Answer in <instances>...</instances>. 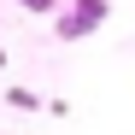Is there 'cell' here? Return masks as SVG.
<instances>
[{"label": "cell", "mask_w": 135, "mask_h": 135, "mask_svg": "<svg viewBox=\"0 0 135 135\" xmlns=\"http://www.w3.org/2000/svg\"><path fill=\"white\" fill-rule=\"evenodd\" d=\"M0 65H6V47H0Z\"/></svg>", "instance_id": "obj_4"}, {"label": "cell", "mask_w": 135, "mask_h": 135, "mask_svg": "<svg viewBox=\"0 0 135 135\" xmlns=\"http://www.w3.org/2000/svg\"><path fill=\"white\" fill-rule=\"evenodd\" d=\"M106 18H112V0H71V12L59 18V41H82V35H94Z\"/></svg>", "instance_id": "obj_1"}, {"label": "cell", "mask_w": 135, "mask_h": 135, "mask_svg": "<svg viewBox=\"0 0 135 135\" xmlns=\"http://www.w3.org/2000/svg\"><path fill=\"white\" fill-rule=\"evenodd\" d=\"M24 12H59V0H18Z\"/></svg>", "instance_id": "obj_3"}, {"label": "cell", "mask_w": 135, "mask_h": 135, "mask_svg": "<svg viewBox=\"0 0 135 135\" xmlns=\"http://www.w3.org/2000/svg\"><path fill=\"white\" fill-rule=\"evenodd\" d=\"M6 106H18V112H41V94H35V88H6Z\"/></svg>", "instance_id": "obj_2"}]
</instances>
